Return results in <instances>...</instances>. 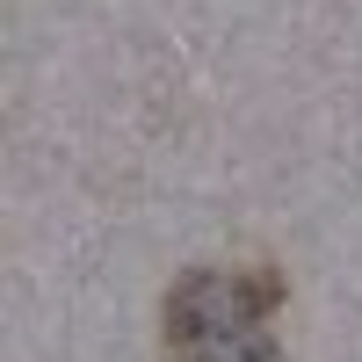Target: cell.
Wrapping results in <instances>:
<instances>
[{"label": "cell", "mask_w": 362, "mask_h": 362, "mask_svg": "<svg viewBox=\"0 0 362 362\" xmlns=\"http://www.w3.org/2000/svg\"><path fill=\"white\" fill-rule=\"evenodd\" d=\"M283 305V283L268 268H196L167 297V341L189 334H254Z\"/></svg>", "instance_id": "1"}, {"label": "cell", "mask_w": 362, "mask_h": 362, "mask_svg": "<svg viewBox=\"0 0 362 362\" xmlns=\"http://www.w3.org/2000/svg\"><path fill=\"white\" fill-rule=\"evenodd\" d=\"M167 362H283V348L268 326H254V334H189V341H167Z\"/></svg>", "instance_id": "2"}]
</instances>
